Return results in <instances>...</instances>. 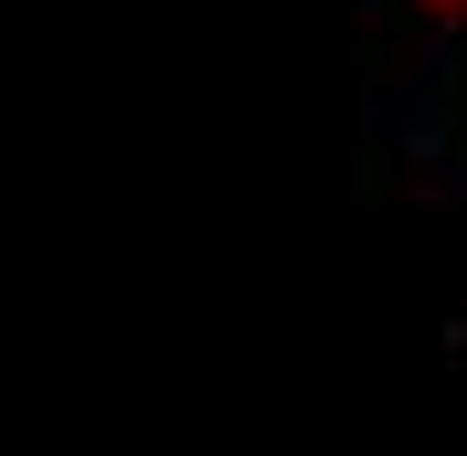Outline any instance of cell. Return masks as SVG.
Instances as JSON below:
<instances>
[{
	"label": "cell",
	"mask_w": 467,
	"mask_h": 456,
	"mask_svg": "<svg viewBox=\"0 0 467 456\" xmlns=\"http://www.w3.org/2000/svg\"><path fill=\"white\" fill-rule=\"evenodd\" d=\"M425 11H467V0H425Z\"/></svg>",
	"instance_id": "1"
}]
</instances>
